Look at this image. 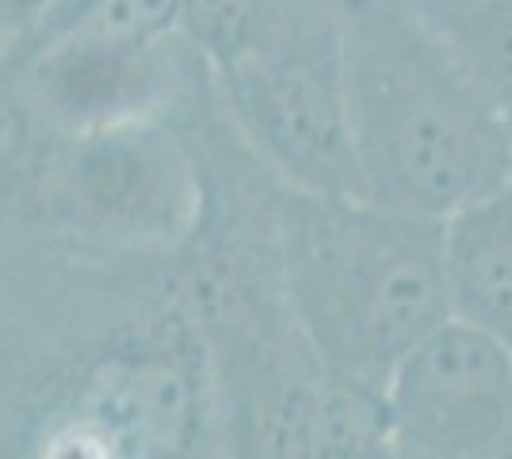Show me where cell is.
Masks as SVG:
<instances>
[{"label":"cell","mask_w":512,"mask_h":459,"mask_svg":"<svg viewBox=\"0 0 512 459\" xmlns=\"http://www.w3.org/2000/svg\"><path fill=\"white\" fill-rule=\"evenodd\" d=\"M12 43H16V31H12V23H8L4 8H0V66H4V58H8Z\"/></svg>","instance_id":"4fadbf2b"},{"label":"cell","mask_w":512,"mask_h":459,"mask_svg":"<svg viewBox=\"0 0 512 459\" xmlns=\"http://www.w3.org/2000/svg\"><path fill=\"white\" fill-rule=\"evenodd\" d=\"M383 402L402 459H512V345L463 318L406 352Z\"/></svg>","instance_id":"52a82bcc"},{"label":"cell","mask_w":512,"mask_h":459,"mask_svg":"<svg viewBox=\"0 0 512 459\" xmlns=\"http://www.w3.org/2000/svg\"><path fill=\"white\" fill-rule=\"evenodd\" d=\"M234 131L272 173L314 196H360L341 12L211 73Z\"/></svg>","instance_id":"5b68a950"},{"label":"cell","mask_w":512,"mask_h":459,"mask_svg":"<svg viewBox=\"0 0 512 459\" xmlns=\"http://www.w3.org/2000/svg\"><path fill=\"white\" fill-rule=\"evenodd\" d=\"M279 253L295 322L333 375L383 391L406 352L451 318L440 219L287 184Z\"/></svg>","instance_id":"3957f363"},{"label":"cell","mask_w":512,"mask_h":459,"mask_svg":"<svg viewBox=\"0 0 512 459\" xmlns=\"http://www.w3.org/2000/svg\"><path fill=\"white\" fill-rule=\"evenodd\" d=\"M360 196L448 219L512 180V131L417 0H341Z\"/></svg>","instance_id":"7a4b0ae2"},{"label":"cell","mask_w":512,"mask_h":459,"mask_svg":"<svg viewBox=\"0 0 512 459\" xmlns=\"http://www.w3.org/2000/svg\"><path fill=\"white\" fill-rule=\"evenodd\" d=\"M0 77L50 134H88L180 115L207 66L184 35L157 43L58 35L16 43Z\"/></svg>","instance_id":"8992f818"},{"label":"cell","mask_w":512,"mask_h":459,"mask_svg":"<svg viewBox=\"0 0 512 459\" xmlns=\"http://www.w3.org/2000/svg\"><path fill=\"white\" fill-rule=\"evenodd\" d=\"M54 4H58V0H0V8H4V16H8V23H12L16 39H20L31 23L43 20Z\"/></svg>","instance_id":"7c38bea8"},{"label":"cell","mask_w":512,"mask_h":459,"mask_svg":"<svg viewBox=\"0 0 512 459\" xmlns=\"http://www.w3.org/2000/svg\"><path fill=\"white\" fill-rule=\"evenodd\" d=\"M512 131V0H417Z\"/></svg>","instance_id":"30bf717a"},{"label":"cell","mask_w":512,"mask_h":459,"mask_svg":"<svg viewBox=\"0 0 512 459\" xmlns=\"http://www.w3.org/2000/svg\"><path fill=\"white\" fill-rule=\"evenodd\" d=\"M184 111V108H180ZM207 169L180 115L58 134L39 184V234L96 257H176L203 222Z\"/></svg>","instance_id":"277c9868"},{"label":"cell","mask_w":512,"mask_h":459,"mask_svg":"<svg viewBox=\"0 0 512 459\" xmlns=\"http://www.w3.org/2000/svg\"><path fill=\"white\" fill-rule=\"evenodd\" d=\"M169 261L0 234V459H226Z\"/></svg>","instance_id":"6da1fadb"},{"label":"cell","mask_w":512,"mask_h":459,"mask_svg":"<svg viewBox=\"0 0 512 459\" xmlns=\"http://www.w3.org/2000/svg\"><path fill=\"white\" fill-rule=\"evenodd\" d=\"M451 318L512 345V180L444 219Z\"/></svg>","instance_id":"9c48e42d"},{"label":"cell","mask_w":512,"mask_h":459,"mask_svg":"<svg viewBox=\"0 0 512 459\" xmlns=\"http://www.w3.org/2000/svg\"><path fill=\"white\" fill-rule=\"evenodd\" d=\"M314 459H402L379 387L329 372Z\"/></svg>","instance_id":"8fae6325"},{"label":"cell","mask_w":512,"mask_h":459,"mask_svg":"<svg viewBox=\"0 0 512 459\" xmlns=\"http://www.w3.org/2000/svg\"><path fill=\"white\" fill-rule=\"evenodd\" d=\"M226 459H314L329 368L295 314L207 345Z\"/></svg>","instance_id":"ba28073f"}]
</instances>
